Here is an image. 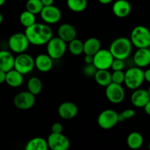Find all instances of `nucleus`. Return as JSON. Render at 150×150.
Wrapping results in <instances>:
<instances>
[{"instance_id": "1a4fd4ad", "label": "nucleus", "mask_w": 150, "mask_h": 150, "mask_svg": "<svg viewBox=\"0 0 150 150\" xmlns=\"http://www.w3.org/2000/svg\"><path fill=\"white\" fill-rule=\"evenodd\" d=\"M114 59V56L109 49L101 48L94 55L93 64L98 70H109Z\"/></svg>"}, {"instance_id": "c03bdc74", "label": "nucleus", "mask_w": 150, "mask_h": 150, "mask_svg": "<svg viewBox=\"0 0 150 150\" xmlns=\"http://www.w3.org/2000/svg\"><path fill=\"white\" fill-rule=\"evenodd\" d=\"M148 92H149V95H150V86H149V89H148Z\"/></svg>"}, {"instance_id": "f704fd0d", "label": "nucleus", "mask_w": 150, "mask_h": 150, "mask_svg": "<svg viewBox=\"0 0 150 150\" xmlns=\"http://www.w3.org/2000/svg\"><path fill=\"white\" fill-rule=\"evenodd\" d=\"M51 133H61L63 131V126L61 123L55 122L51 125Z\"/></svg>"}, {"instance_id": "e433bc0d", "label": "nucleus", "mask_w": 150, "mask_h": 150, "mask_svg": "<svg viewBox=\"0 0 150 150\" xmlns=\"http://www.w3.org/2000/svg\"><path fill=\"white\" fill-rule=\"evenodd\" d=\"M6 75H7V72L0 70V84L6 81Z\"/></svg>"}, {"instance_id": "4468645a", "label": "nucleus", "mask_w": 150, "mask_h": 150, "mask_svg": "<svg viewBox=\"0 0 150 150\" xmlns=\"http://www.w3.org/2000/svg\"><path fill=\"white\" fill-rule=\"evenodd\" d=\"M79 108L76 103L70 101L63 102L58 107V114L63 120H71L77 116Z\"/></svg>"}, {"instance_id": "dca6fc26", "label": "nucleus", "mask_w": 150, "mask_h": 150, "mask_svg": "<svg viewBox=\"0 0 150 150\" xmlns=\"http://www.w3.org/2000/svg\"><path fill=\"white\" fill-rule=\"evenodd\" d=\"M131 9V4L127 0H117L112 6L114 16L120 18L127 17L130 14Z\"/></svg>"}, {"instance_id": "9d476101", "label": "nucleus", "mask_w": 150, "mask_h": 150, "mask_svg": "<svg viewBox=\"0 0 150 150\" xmlns=\"http://www.w3.org/2000/svg\"><path fill=\"white\" fill-rule=\"evenodd\" d=\"M35 95L29 91H23L18 93L13 99V103L18 109L22 111L29 110L35 105Z\"/></svg>"}, {"instance_id": "c9c22d12", "label": "nucleus", "mask_w": 150, "mask_h": 150, "mask_svg": "<svg viewBox=\"0 0 150 150\" xmlns=\"http://www.w3.org/2000/svg\"><path fill=\"white\" fill-rule=\"evenodd\" d=\"M84 59L85 64H93L94 56L85 54V57H84V59Z\"/></svg>"}, {"instance_id": "0eeeda50", "label": "nucleus", "mask_w": 150, "mask_h": 150, "mask_svg": "<svg viewBox=\"0 0 150 150\" xmlns=\"http://www.w3.org/2000/svg\"><path fill=\"white\" fill-rule=\"evenodd\" d=\"M119 122V114L113 109H105L98 117V124L103 130H110Z\"/></svg>"}, {"instance_id": "6ab92c4d", "label": "nucleus", "mask_w": 150, "mask_h": 150, "mask_svg": "<svg viewBox=\"0 0 150 150\" xmlns=\"http://www.w3.org/2000/svg\"><path fill=\"white\" fill-rule=\"evenodd\" d=\"M53 59L48 54H40L35 59V67L42 73L49 72L53 67Z\"/></svg>"}, {"instance_id": "4c0bfd02", "label": "nucleus", "mask_w": 150, "mask_h": 150, "mask_svg": "<svg viewBox=\"0 0 150 150\" xmlns=\"http://www.w3.org/2000/svg\"><path fill=\"white\" fill-rule=\"evenodd\" d=\"M144 79L148 83H150V68L146 69L144 71Z\"/></svg>"}, {"instance_id": "423d86ee", "label": "nucleus", "mask_w": 150, "mask_h": 150, "mask_svg": "<svg viewBox=\"0 0 150 150\" xmlns=\"http://www.w3.org/2000/svg\"><path fill=\"white\" fill-rule=\"evenodd\" d=\"M30 42L25 33L16 32L13 34L8 40V45L10 49L16 54L24 53L29 48Z\"/></svg>"}, {"instance_id": "c85d7f7f", "label": "nucleus", "mask_w": 150, "mask_h": 150, "mask_svg": "<svg viewBox=\"0 0 150 150\" xmlns=\"http://www.w3.org/2000/svg\"><path fill=\"white\" fill-rule=\"evenodd\" d=\"M67 48L70 54L74 56H79L83 53V42L81 40L75 38L68 42Z\"/></svg>"}, {"instance_id": "412c9836", "label": "nucleus", "mask_w": 150, "mask_h": 150, "mask_svg": "<svg viewBox=\"0 0 150 150\" xmlns=\"http://www.w3.org/2000/svg\"><path fill=\"white\" fill-rule=\"evenodd\" d=\"M23 81V75L16 70V69H12L10 71L7 72L6 75V83L10 87L17 88L21 86Z\"/></svg>"}, {"instance_id": "7ed1b4c3", "label": "nucleus", "mask_w": 150, "mask_h": 150, "mask_svg": "<svg viewBox=\"0 0 150 150\" xmlns=\"http://www.w3.org/2000/svg\"><path fill=\"white\" fill-rule=\"evenodd\" d=\"M125 85L128 89L131 90H135L139 89L143 84L144 79V71L141 67H132L125 72Z\"/></svg>"}, {"instance_id": "cd10ccee", "label": "nucleus", "mask_w": 150, "mask_h": 150, "mask_svg": "<svg viewBox=\"0 0 150 150\" xmlns=\"http://www.w3.org/2000/svg\"><path fill=\"white\" fill-rule=\"evenodd\" d=\"M19 21L25 28L29 27L36 23V15L26 10L21 13L19 16Z\"/></svg>"}, {"instance_id": "473e14b6", "label": "nucleus", "mask_w": 150, "mask_h": 150, "mask_svg": "<svg viewBox=\"0 0 150 150\" xmlns=\"http://www.w3.org/2000/svg\"><path fill=\"white\" fill-rule=\"evenodd\" d=\"M98 69L93 64H86L83 67V73L87 77H94Z\"/></svg>"}, {"instance_id": "79ce46f5", "label": "nucleus", "mask_w": 150, "mask_h": 150, "mask_svg": "<svg viewBox=\"0 0 150 150\" xmlns=\"http://www.w3.org/2000/svg\"><path fill=\"white\" fill-rule=\"evenodd\" d=\"M3 16H2V14H1V13H0V24H1V23H2L3 22Z\"/></svg>"}, {"instance_id": "2eb2a0df", "label": "nucleus", "mask_w": 150, "mask_h": 150, "mask_svg": "<svg viewBox=\"0 0 150 150\" xmlns=\"http://www.w3.org/2000/svg\"><path fill=\"white\" fill-rule=\"evenodd\" d=\"M150 100V95L148 90L144 89H136L133 90L130 97V102L136 108H144Z\"/></svg>"}, {"instance_id": "a878e982", "label": "nucleus", "mask_w": 150, "mask_h": 150, "mask_svg": "<svg viewBox=\"0 0 150 150\" xmlns=\"http://www.w3.org/2000/svg\"><path fill=\"white\" fill-rule=\"evenodd\" d=\"M88 5L87 0H67V6L74 13L84 11Z\"/></svg>"}, {"instance_id": "ea45409f", "label": "nucleus", "mask_w": 150, "mask_h": 150, "mask_svg": "<svg viewBox=\"0 0 150 150\" xmlns=\"http://www.w3.org/2000/svg\"><path fill=\"white\" fill-rule=\"evenodd\" d=\"M144 109L145 113H146L147 115L150 116V100L146 103V105L144 107Z\"/></svg>"}, {"instance_id": "72a5a7b5", "label": "nucleus", "mask_w": 150, "mask_h": 150, "mask_svg": "<svg viewBox=\"0 0 150 150\" xmlns=\"http://www.w3.org/2000/svg\"><path fill=\"white\" fill-rule=\"evenodd\" d=\"M125 67V60L120 59H115L114 58L112 64H111V68L114 70H123V69Z\"/></svg>"}, {"instance_id": "f03ea898", "label": "nucleus", "mask_w": 150, "mask_h": 150, "mask_svg": "<svg viewBox=\"0 0 150 150\" xmlns=\"http://www.w3.org/2000/svg\"><path fill=\"white\" fill-rule=\"evenodd\" d=\"M133 46L130 39L125 37H120L111 42L109 51L115 59L125 60L130 57Z\"/></svg>"}, {"instance_id": "393cba45", "label": "nucleus", "mask_w": 150, "mask_h": 150, "mask_svg": "<svg viewBox=\"0 0 150 150\" xmlns=\"http://www.w3.org/2000/svg\"><path fill=\"white\" fill-rule=\"evenodd\" d=\"M144 137L139 132H132L127 137V145L131 149H139L143 146Z\"/></svg>"}, {"instance_id": "5701e85b", "label": "nucleus", "mask_w": 150, "mask_h": 150, "mask_svg": "<svg viewBox=\"0 0 150 150\" xmlns=\"http://www.w3.org/2000/svg\"><path fill=\"white\" fill-rule=\"evenodd\" d=\"M49 149L47 139L42 137H35L29 140L25 146L26 150H47Z\"/></svg>"}, {"instance_id": "58836bf2", "label": "nucleus", "mask_w": 150, "mask_h": 150, "mask_svg": "<svg viewBox=\"0 0 150 150\" xmlns=\"http://www.w3.org/2000/svg\"><path fill=\"white\" fill-rule=\"evenodd\" d=\"M42 1V4L45 6H50V5H53L54 2V0H41Z\"/></svg>"}, {"instance_id": "bb28decb", "label": "nucleus", "mask_w": 150, "mask_h": 150, "mask_svg": "<svg viewBox=\"0 0 150 150\" xmlns=\"http://www.w3.org/2000/svg\"><path fill=\"white\" fill-rule=\"evenodd\" d=\"M28 91L35 95H39L42 89V83L40 79L38 77H32L27 82Z\"/></svg>"}, {"instance_id": "b1692460", "label": "nucleus", "mask_w": 150, "mask_h": 150, "mask_svg": "<svg viewBox=\"0 0 150 150\" xmlns=\"http://www.w3.org/2000/svg\"><path fill=\"white\" fill-rule=\"evenodd\" d=\"M94 79L99 86L105 88L112 82L111 73L108 70H98Z\"/></svg>"}, {"instance_id": "f8f14e48", "label": "nucleus", "mask_w": 150, "mask_h": 150, "mask_svg": "<svg viewBox=\"0 0 150 150\" xmlns=\"http://www.w3.org/2000/svg\"><path fill=\"white\" fill-rule=\"evenodd\" d=\"M48 147L52 150H67L70 148V142L62 133H51L47 139Z\"/></svg>"}, {"instance_id": "c756f323", "label": "nucleus", "mask_w": 150, "mask_h": 150, "mask_svg": "<svg viewBox=\"0 0 150 150\" xmlns=\"http://www.w3.org/2000/svg\"><path fill=\"white\" fill-rule=\"evenodd\" d=\"M43 7L41 0H27L26 3V10L35 15L40 14Z\"/></svg>"}, {"instance_id": "37998d69", "label": "nucleus", "mask_w": 150, "mask_h": 150, "mask_svg": "<svg viewBox=\"0 0 150 150\" xmlns=\"http://www.w3.org/2000/svg\"><path fill=\"white\" fill-rule=\"evenodd\" d=\"M6 0H0V7L2 5H4V3H5Z\"/></svg>"}, {"instance_id": "9b49d317", "label": "nucleus", "mask_w": 150, "mask_h": 150, "mask_svg": "<svg viewBox=\"0 0 150 150\" xmlns=\"http://www.w3.org/2000/svg\"><path fill=\"white\" fill-rule=\"evenodd\" d=\"M105 97L113 104H119L125 98V92L122 84L111 82L105 87Z\"/></svg>"}, {"instance_id": "7c9ffc66", "label": "nucleus", "mask_w": 150, "mask_h": 150, "mask_svg": "<svg viewBox=\"0 0 150 150\" xmlns=\"http://www.w3.org/2000/svg\"><path fill=\"white\" fill-rule=\"evenodd\" d=\"M125 73L123 70H114L111 73V79L113 83L122 84L125 82Z\"/></svg>"}, {"instance_id": "2f4dec72", "label": "nucleus", "mask_w": 150, "mask_h": 150, "mask_svg": "<svg viewBox=\"0 0 150 150\" xmlns=\"http://www.w3.org/2000/svg\"><path fill=\"white\" fill-rule=\"evenodd\" d=\"M136 115V111L131 108L125 109L119 114V122H122L127 120L133 118Z\"/></svg>"}, {"instance_id": "aec40b11", "label": "nucleus", "mask_w": 150, "mask_h": 150, "mask_svg": "<svg viewBox=\"0 0 150 150\" xmlns=\"http://www.w3.org/2000/svg\"><path fill=\"white\" fill-rule=\"evenodd\" d=\"M15 57L8 51H0V70L5 72L14 68Z\"/></svg>"}, {"instance_id": "f257e3e1", "label": "nucleus", "mask_w": 150, "mask_h": 150, "mask_svg": "<svg viewBox=\"0 0 150 150\" xmlns=\"http://www.w3.org/2000/svg\"><path fill=\"white\" fill-rule=\"evenodd\" d=\"M30 44L37 46L43 45L53 38V30L48 24L35 23L26 27L24 32Z\"/></svg>"}, {"instance_id": "39448f33", "label": "nucleus", "mask_w": 150, "mask_h": 150, "mask_svg": "<svg viewBox=\"0 0 150 150\" xmlns=\"http://www.w3.org/2000/svg\"><path fill=\"white\" fill-rule=\"evenodd\" d=\"M67 49V42L59 37H53L46 44L47 54L53 59L62 58L65 54Z\"/></svg>"}, {"instance_id": "6e6552de", "label": "nucleus", "mask_w": 150, "mask_h": 150, "mask_svg": "<svg viewBox=\"0 0 150 150\" xmlns=\"http://www.w3.org/2000/svg\"><path fill=\"white\" fill-rule=\"evenodd\" d=\"M35 67V59L29 54L24 52L18 54L17 57H15L14 69L23 75L31 73Z\"/></svg>"}, {"instance_id": "20e7f679", "label": "nucleus", "mask_w": 150, "mask_h": 150, "mask_svg": "<svg viewBox=\"0 0 150 150\" xmlns=\"http://www.w3.org/2000/svg\"><path fill=\"white\" fill-rule=\"evenodd\" d=\"M130 41L137 48H149L150 46V30L145 26L134 27L130 34Z\"/></svg>"}, {"instance_id": "a211bd4d", "label": "nucleus", "mask_w": 150, "mask_h": 150, "mask_svg": "<svg viewBox=\"0 0 150 150\" xmlns=\"http://www.w3.org/2000/svg\"><path fill=\"white\" fill-rule=\"evenodd\" d=\"M58 37L65 41L69 42L74 40L77 37V31L76 28L70 23H64L60 25L57 30Z\"/></svg>"}, {"instance_id": "f3484780", "label": "nucleus", "mask_w": 150, "mask_h": 150, "mask_svg": "<svg viewBox=\"0 0 150 150\" xmlns=\"http://www.w3.org/2000/svg\"><path fill=\"white\" fill-rule=\"evenodd\" d=\"M133 62L137 67L143 68L150 64V48H138L133 56Z\"/></svg>"}, {"instance_id": "a19ab883", "label": "nucleus", "mask_w": 150, "mask_h": 150, "mask_svg": "<svg viewBox=\"0 0 150 150\" xmlns=\"http://www.w3.org/2000/svg\"><path fill=\"white\" fill-rule=\"evenodd\" d=\"M98 1L102 4H108L112 2L114 0H98Z\"/></svg>"}, {"instance_id": "a18cd8bd", "label": "nucleus", "mask_w": 150, "mask_h": 150, "mask_svg": "<svg viewBox=\"0 0 150 150\" xmlns=\"http://www.w3.org/2000/svg\"><path fill=\"white\" fill-rule=\"evenodd\" d=\"M148 147H149V149H150V142H149V145H148Z\"/></svg>"}, {"instance_id": "ddd939ff", "label": "nucleus", "mask_w": 150, "mask_h": 150, "mask_svg": "<svg viewBox=\"0 0 150 150\" xmlns=\"http://www.w3.org/2000/svg\"><path fill=\"white\" fill-rule=\"evenodd\" d=\"M40 15L44 23L47 24H55L59 21L62 18L61 10L54 4L45 6Z\"/></svg>"}, {"instance_id": "4be33fe9", "label": "nucleus", "mask_w": 150, "mask_h": 150, "mask_svg": "<svg viewBox=\"0 0 150 150\" xmlns=\"http://www.w3.org/2000/svg\"><path fill=\"white\" fill-rule=\"evenodd\" d=\"M101 49V43L96 38H89L83 42V54L94 56Z\"/></svg>"}]
</instances>
